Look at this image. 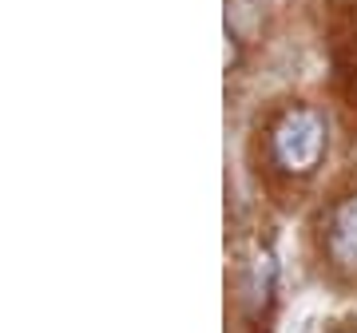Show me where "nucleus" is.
<instances>
[{
	"instance_id": "1",
	"label": "nucleus",
	"mask_w": 357,
	"mask_h": 333,
	"mask_svg": "<svg viewBox=\"0 0 357 333\" xmlns=\"http://www.w3.org/2000/svg\"><path fill=\"white\" fill-rule=\"evenodd\" d=\"M270 155L282 171L310 175L326 155V123L314 107H290L270 131Z\"/></svg>"
},
{
	"instance_id": "2",
	"label": "nucleus",
	"mask_w": 357,
	"mask_h": 333,
	"mask_svg": "<svg viewBox=\"0 0 357 333\" xmlns=\"http://www.w3.org/2000/svg\"><path fill=\"white\" fill-rule=\"evenodd\" d=\"M326 250L342 270H357V194H345L326 222Z\"/></svg>"
}]
</instances>
